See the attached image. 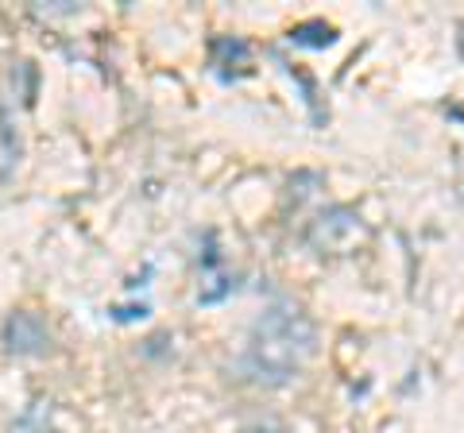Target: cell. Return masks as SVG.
<instances>
[{"label": "cell", "mask_w": 464, "mask_h": 433, "mask_svg": "<svg viewBox=\"0 0 464 433\" xmlns=\"http://www.w3.org/2000/svg\"><path fill=\"white\" fill-rule=\"evenodd\" d=\"M356 233H364L360 216H356L353 209H344V206H333V209H325V213L314 221V228L306 233V240L314 244V248L333 252V248H341L344 240H353Z\"/></svg>", "instance_id": "7a4b0ae2"}, {"label": "cell", "mask_w": 464, "mask_h": 433, "mask_svg": "<svg viewBox=\"0 0 464 433\" xmlns=\"http://www.w3.org/2000/svg\"><path fill=\"white\" fill-rule=\"evenodd\" d=\"M317 349V329L290 298H275L259 313L252 341L244 349L240 368L248 380L264 387H283L306 368V360Z\"/></svg>", "instance_id": "6da1fadb"}, {"label": "cell", "mask_w": 464, "mask_h": 433, "mask_svg": "<svg viewBox=\"0 0 464 433\" xmlns=\"http://www.w3.org/2000/svg\"><path fill=\"white\" fill-rule=\"evenodd\" d=\"M333 39H337V27L325 20H306L290 32V43H298V47H329Z\"/></svg>", "instance_id": "3957f363"}, {"label": "cell", "mask_w": 464, "mask_h": 433, "mask_svg": "<svg viewBox=\"0 0 464 433\" xmlns=\"http://www.w3.org/2000/svg\"><path fill=\"white\" fill-rule=\"evenodd\" d=\"M457 51H460V59H464V24H460V32H457Z\"/></svg>", "instance_id": "277c9868"}]
</instances>
